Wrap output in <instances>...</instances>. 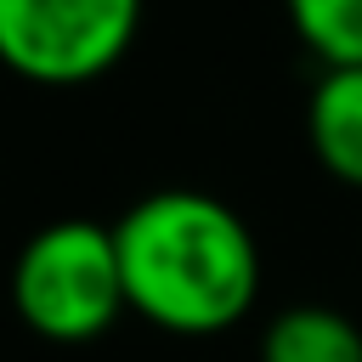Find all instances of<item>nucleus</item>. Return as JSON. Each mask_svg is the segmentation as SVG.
I'll return each mask as SVG.
<instances>
[{"label": "nucleus", "instance_id": "3", "mask_svg": "<svg viewBox=\"0 0 362 362\" xmlns=\"http://www.w3.org/2000/svg\"><path fill=\"white\" fill-rule=\"evenodd\" d=\"M141 0H0V68L28 85H90L124 62Z\"/></svg>", "mask_w": 362, "mask_h": 362}, {"label": "nucleus", "instance_id": "2", "mask_svg": "<svg viewBox=\"0 0 362 362\" xmlns=\"http://www.w3.org/2000/svg\"><path fill=\"white\" fill-rule=\"evenodd\" d=\"M11 311L51 345L102 339L130 305L119 277L113 226L90 215L45 221L11 260Z\"/></svg>", "mask_w": 362, "mask_h": 362}, {"label": "nucleus", "instance_id": "1", "mask_svg": "<svg viewBox=\"0 0 362 362\" xmlns=\"http://www.w3.org/2000/svg\"><path fill=\"white\" fill-rule=\"evenodd\" d=\"M124 305L164 334L209 339L260 300V243L249 221L204 187H158L113 221Z\"/></svg>", "mask_w": 362, "mask_h": 362}, {"label": "nucleus", "instance_id": "6", "mask_svg": "<svg viewBox=\"0 0 362 362\" xmlns=\"http://www.w3.org/2000/svg\"><path fill=\"white\" fill-rule=\"evenodd\" d=\"M283 11L322 68H362V0H283Z\"/></svg>", "mask_w": 362, "mask_h": 362}, {"label": "nucleus", "instance_id": "4", "mask_svg": "<svg viewBox=\"0 0 362 362\" xmlns=\"http://www.w3.org/2000/svg\"><path fill=\"white\" fill-rule=\"evenodd\" d=\"M305 136L317 164L362 192V68H322L305 102Z\"/></svg>", "mask_w": 362, "mask_h": 362}, {"label": "nucleus", "instance_id": "5", "mask_svg": "<svg viewBox=\"0 0 362 362\" xmlns=\"http://www.w3.org/2000/svg\"><path fill=\"white\" fill-rule=\"evenodd\" d=\"M260 362H362V328L334 305H283L260 334Z\"/></svg>", "mask_w": 362, "mask_h": 362}]
</instances>
